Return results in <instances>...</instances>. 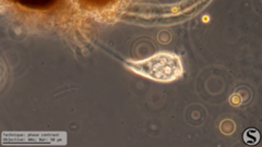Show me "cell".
Instances as JSON below:
<instances>
[{"label":"cell","mask_w":262,"mask_h":147,"mask_svg":"<svg viewBox=\"0 0 262 147\" xmlns=\"http://www.w3.org/2000/svg\"><path fill=\"white\" fill-rule=\"evenodd\" d=\"M126 65L138 75L159 82L175 81L184 73L179 57L170 53H159L149 59L127 62Z\"/></svg>","instance_id":"obj_1"},{"label":"cell","mask_w":262,"mask_h":147,"mask_svg":"<svg viewBox=\"0 0 262 147\" xmlns=\"http://www.w3.org/2000/svg\"><path fill=\"white\" fill-rule=\"evenodd\" d=\"M243 140L247 145H256L260 141V133L257 129H248L243 134Z\"/></svg>","instance_id":"obj_2"}]
</instances>
